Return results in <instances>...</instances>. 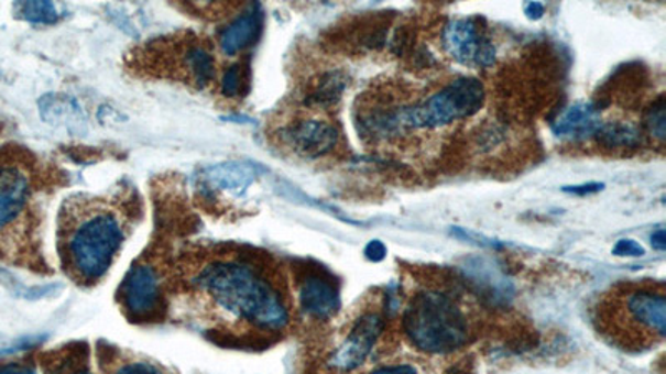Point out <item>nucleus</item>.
Returning <instances> with one entry per match:
<instances>
[{
	"instance_id": "f257e3e1",
	"label": "nucleus",
	"mask_w": 666,
	"mask_h": 374,
	"mask_svg": "<svg viewBox=\"0 0 666 374\" xmlns=\"http://www.w3.org/2000/svg\"><path fill=\"white\" fill-rule=\"evenodd\" d=\"M204 295L226 314L266 333H279L291 321L281 282L253 256L222 255L204 263L194 278Z\"/></svg>"
},
{
	"instance_id": "f03ea898",
	"label": "nucleus",
	"mask_w": 666,
	"mask_h": 374,
	"mask_svg": "<svg viewBox=\"0 0 666 374\" xmlns=\"http://www.w3.org/2000/svg\"><path fill=\"white\" fill-rule=\"evenodd\" d=\"M125 224L119 213L106 205H77L64 215L61 229V253L65 268L79 282H99L116 260Z\"/></svg>"
},
{
	"instance_id": "7ed1b4c3",
	"label": "nucleus",
	"mask_w": 666,
	"mask_h": 374,
	"mask_svg": "<svg viewBox=\"0 0 666 374\" xmlns=\"http://www.w3.org/2000/svg\"><path fill=\"white\" fill-rule=\"evenodd\" d=\"M404 333L422 353L450 354L469 344L472 323L454 295L422 289L405 308Z\"/></svg>"
},
{
	"instance_id": "20e7f679",
	"label": "nucleus",
	"mask_w": 666,
	"mask_h": 374,
	"mask_svg": "<svg viewBox=\"0 0 666 374\" xmlns=\"http://www.w3.org/2000/svg\"><path fill=\"white\" fill-rule=\"evenodd\" d=\"M485 102V89L476 77H458L432 96L404 107L407 132L444 129L480 112Z\"/></svg>"
},
{
	"instance_id": "39448f33",
	"label": "nucleus",
	"mask_w": 666,
	"mask_h": 374,
	"mask_svg": "<svg viewBox=\"0 0 666 374\" xmlns=\"http://www.w3.org/2000/svg\"><path fill=\"white\" fill-rule=\"evenodd\" d=\"M612 337L629 334V344L645 346L666 333V295L663 285L630 286L613 296Z\"/></svg>"
},
{
	"instance_id": "423d86ee",
	"label": "nucleus",
	"mask_w": 666,
	"mask_h": 374,
	"mask_svg": "<svg viewBox=\"0 0 666 374\" xmlns=\"http://www.w3.org/2000/svg\"><path fill=\"white\" fill-rule=\"evenodd\" d=\"M441 47L455 62L469 67H492L496 48L476 18L454 19L441 31Z\"/></svg>"
},
{
	"instance_id": "0eeeda50",
	"label": "nucleus",
	"mask_w": 666,
	"mask_h": 374,
	"mask_svg": "<svg viewBox=\"0 0 666 374\" xmlns=\"http://www.w3.org/2000/svg\"><path fill=\"white\" fill-rule=\"evenodd\" d=\"M120 304L133 321H155L164 314V289L157 270L132 266L119 292Z\"/></svg>"
},
{
	"instance_id": "6e6552de",
	"label": "nucleus",
	"mask_w": 666,
	"mask_h": 374,
	"mask_svg": "<svg viewBox=\"0 0 666 374\" xmlns=\"http://www.w3.org/2000/svg\"><path fill=\"white\" fill-rule=\"evenodd\" d=\"M383 317L376 311L363 314L350 328L349 334L342 341L330 364L339 371H353L362 366L363 361L372 353L376 340L383 331Z\"/></svg>"
},
{
	"instance_id": "1a4fd4ad",
	"label": "nucleus",
	"mask_w": 666,
	"mask_h": 374,
	"mask_svg": "<svg viewBox=\"0 0 666 374\" xmlns=\"http://www.w3.org/2000/svg\"><path fill=\"white\" fill-rule=\"evenodd\" d=\"M288 148L304 158H320L339 145L340 132L327 120L308 119L292 123L282 132Z\"/></svg>"
},
{
	"instance_id": "9d476101",
	"label": "nucleus",
	"mask_w": 666,
	"mask_h": 374,
	"mask_svg": "<svg viewBox=\"0 0 666 374\" xmlns=\"http://www.w3.org/2000/svg\"><path fill=\"white\" fill-rule=\"evenodd\" d=\"M298 301L304 314L314 320H330L340 308L339 286L328 273L308 270L298 283Z\"/></svg>"
},
{
	"instance_id": "9b49d317",
	"label": "nucleus",
	"mask_w": 666,
	"mask_h": 374,
	"mask_svg": "<svg viewBox=\"0 0 666 374\" xmlns=\"http://www.w3.org/2000/svg\"><path fill=\"white\" fill-rule=\"evenodd\" d=\"M31 197V182L18 165H0V229L14 223Z\"/></svg>"
},
{
	"instance_id": "f8f14e48",
	"label": "nucleus",
	"mask_w": 666,
	"mask_h": 374,
	"mask_svg": "<svg viewBox=\"0 0 666 374\" xmlns=\"http://www.w3.org/2000/svg\"><path fill=\"white\" fill-rule=\"evenodd\" d=\"M259 175V168L245 162H226L214 165L203 174L204 188L210 191L243 194Z\"/></svg>"
},
{
	"instance_id": "ddd939ff",
	"label": "nucleus",
	"mask_w": 666,
	"mask_h": 374,
	"mask_svg": "<svg viewBox=\"0 0 666 374\" xmlns=\"http://www.w3.org/2000/svg\"><path fill=\"white\" fill-rule=\"evenodd\" d=\"M260 32H262V9L253 4L232 24L223 29L220 34V47L227 55L239 54L259 41Z\"/></svg>"
},
{
	"instance_id": "4468645a",
	"label": "nucleus",
	"mask_w": 666,
	"mask_h": 374,
	"mask_svg": "<svg viewBox=\"0 0 666 374\" xmlns=\"http://www.w3.org/2000/svg\"><path fill=\"white\" fill-rule=\"evenodd\" d=\"M602 125L600 106L590 102H578L568 107L554 122V132L558 136H570L580 140L594 135Z\"/></svg>"
},
{
	"instance_id": "2eb2a0df",
	"label": "nucleus",
	"mask_w": 666,
	"mask_h": 374,
	"mask_svg": "<svg viewBox=\"0 0 666 374\" xmlns=\"http://www.w3.org/2000/svg\"><path fill=\"white\" fill-rule=\"evenodd\" d=\"M184 68L197 87L209 86L216 79V61L206 45L192 44L185 48Z\"/></svg>"
},
{
	"instance_id": "dca6fc26",
	"label": "nucleus",
	"mask_w": 666,
	"mask_h": 374,
	"mask_svg": "<svg viewBox=\"0 0 666 374\" xmlns=\"http://www.w3.org/2000/svg\"><path fill=\"white\" fill-rule=\"evenodd\" d=\"M594 136L603 148L626 150L642 145V132L630 122H602Z\"/></svg>"
},
{
	"instance_id": "f3484780",
	"label": "nucleus",
	"mask_w": 666,
	"mask_h": 374,
	"mask_svg": "<svg viewBox=\"0 0 666 374\" xmlns=\"http://www.w3.org/2000/svg\"><path fill=\"white\" fill-rule=\"evenodd\" d=\"M41 112L47 122L65 129L79 130L83 125V112L76 107V102L61 96H47L41 100Z\"/></svg>"
},
{
	"instance_id": "a211bd4d",
	"label": "nucleus",
	"mask_w": 666,
	"mask_h": 374,
	"mask_svg": "<svg viewBox=\"0 0 666 374\" xmlns=\"http://www.w3.org/2000/svg\"><path fill=\"white\" fill-rule=\"evenodd\" d=\"M347 87V77L343 72H328L321 77L314 92L308 96L307 102L315 107H331L339 102Z\"/></svg>"
},
{
	"instance_id": "6ab92c4d",
	"label": "nucleus",
	"mask_w": 666,
	"mask_h": 374,
	"mask_svg": "<svg viewBox=\"0 0 666 374\" xmlns=\"http://www.w3.org/2000/svg\"><path fill=\"white\" fill-rule=\"evenodd\" d=\"M18 14L35 24H54L61 19V11L52 2H24L18 6Z\"/></svg>"
},
{
	"instance_id": "aec40b11",
	"label": "nucleus",
	"mask_w": 666,
	"mask_h": 374,
	"mask_svg": "<svg viewBox=\"0 0 666 374\" xmlns=\"http://www.w3.org/2000/svg\"><path fill=\"white\" fill-rule=\"evenodd\" d=\"M222 92L226 97H243L249 92V70L245 65L233 64L223 72Z\"/></svg>"
},
{
	"instance_id": "412c9836",
	"label": "nucleus",
	"mask_w": 666,
	"mask_h": 374,
	"mask_svg": "<svg viewBox=\"0 0 666 374\" xmlns=\"http://www.w3.org/2000/svg\"><path fill=\"white\" fill-rule=\"evenodd\" d=\"M665 97L659 96L658 100L652 103L645 112V127L649 135L663 142L665 140Z\"/></svg>"
},
{
	"instance_id": "4be33fe9",
	"label": "nucleus",
	"mask_w": 666,
	"mask_h": 374,
	"mask_svg": "<svg viewBox=\"0 0 666 374\" xmlns=\"http://www.w3.org/2000/svg\"><path fill=\"white\" fill-rule=\"evenodd\" d=\"M113 374H165L161 367L155 366L149 361H127V363L117 366Z\"/></svg>"
},
{
	"instance_id": "5701e85b",
	"label": "nucleus",
	"mask_w": 666,
	"mask_h": 374,
	"mask_svg": "<svg viewBox=\"0 0 666 374\" xmlns=\"http://www.w3.org/2000/svg\"><path fill=\"white\" fill-rule=\"evenodd\" d=\"M613 255L616 256H643L645 255V249L640 245L635 240H620L613 249Z\"/></svg>"
},
{
	"instance_id": "b1692460",
	"label": "nucleus",
	"mask_w": 666,
	"mask_h": 374,
	"mask_svg": "<svg viewBox=\"0 0 666 374\" xmlns=\"http://www.w3.org/2000/svg\"><path fill=\"white\" fill-rule=\"evenodd\" d=\"M369 374H418V370L414 364L392 363L375 367V370L370 371Z\"/></svg>"
},
{
	"instance_id": "393cba45",
	"label": "nucleus",
	"mask_w": 666,
	"mask_h": 374,
	"mask_svg": "<svg viewBox=\"0 0 666 374\" xmlns=\"http://www.w3.org/2000/svg\"><path fill=\"white\" fill-rule=\"evenodd\" d=\"M0 374H37L35 367L28 363L0 364Z\"/></svg>"
},
{
	"instance_id": "a878e982",
	"label": "nucleus",
	"mask_w": 666,
	"mask_h": 374,
	"mask_svg": "<svg viewBox=\"0 0 666 374\" xmlns=\"http://www.w3.org/2000/svg\"><path fill=\"white\" fill-rule=\"evenodd\" d=\"M365 255L367 258L372 260V262H380V260L385 258V245H383L382 242H379V240H373V242H370L369 245H367Z\"/></svg>"
},
{
	"instance_id": "bb28decb",
	"label": "nucleus",
	"mask_w": 666,
	"mask_h": 374,
	"mask_svg": "<svg viewBox=\"0 0 666 374\" xmlns=\"http://www.w3.org/2000/svg\"><path fill=\"white\" fill-rule=\"evenodd\" d=\"M55 374H92L89 371V367L84 366L83 363H65V361H62V366H58L57 370H55Z\"/></svg>"
},
{
	"instance_id": "cd10ccee",
	"label": "nucleus",
	"mask_w": 666,
	"mask_h": 374,
	"mask_svg": "<svg viewBox=\"0 0 666 374\" xmlns=\"http://www.w3.org/2000/svg\"><path fill=\"white\" fill-rule=\"evenodd\" d=\"M603 185L600 184H588V185H578V187H565L564 191H568V194L575 195H588V194H597V191L602 190Z\"/></svg>"
},
{
	"instance_id": "c85d7f7f",
	"label": "nucleus",
	"mask_w": 666,
	"mask_h": 374,
	"mask_svg": "<svg viewBox=\"0 0 666 374\" xmlns=\"http://www.w3.org/2000/svg\"><path fill=\"white\" fill-rule=\"evenodd\" d=\"M544 12L545 8L541 2H529V4H526L525 14L528 15L529 19H535V21H537V19H541L542 15H544Z\"/></svg>"
},
{
	"instance_id": "c756f323",
	"label": "nucleus",
	"mask_w": 666,
	"mask_h": 374,
	"mask_svg": "<svg viewBox=\"0 0 666 374\" xmlns=\"http://www.w3.org/2000/svg\"><path fill=\"white\" fill-rule=\"evenodd\" d=\"M652 245L653 249L658 250V252H663V250L666 249L665 230L659 229L653 233Z\"/></svg>"
}]
</instances>
